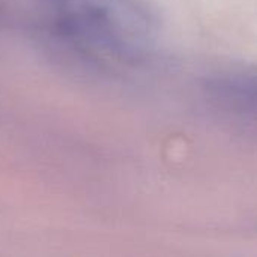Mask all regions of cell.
I'll use <instances>...</instances> for the list:
<instances>
[{"instance_id": "cell-1", "label": "cell", "mask_w": 257, "mask_h": 257, "mask_svg": "<svg viewBox=\"0 0 257 257\" xmlns=\"http://www.w3.org/2000/svg\"><path fill=\"white\" fill-rule=\"evenodd\" d=\"M47 33L95 65H136L152 51L160 21L148 0H33Z\"/></svg>"}, {"instance_id": "cell-2", "label": "cell", "mask_w": 257, "mask_h": 257, "mask_svg": "<svg viewBox=\"0 0 257 257\" xmlns=\"http://www.w3.org/2000/svg\"><path fill=\"white\" fill-rule=\"evenodd\" d=\"M208 99L221 111L241 120L251 122L256 113V72L253 66L238 65L212 72L205 80Z\"/></svg>"}]
</instances>
